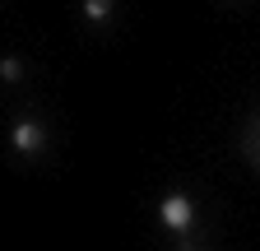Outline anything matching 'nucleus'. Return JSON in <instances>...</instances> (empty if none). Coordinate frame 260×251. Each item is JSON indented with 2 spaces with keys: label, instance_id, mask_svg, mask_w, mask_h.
Here are the masks:
<instances>
[{
  "label": "nucleus",
  "instance_id": "obj_1",
  "mask_svg": "<svg viewBox=\"0 0 260 251\" xmlns=\"http://www.w3.org/2000/svg\"><path fill=\"white\" fill-rule=\"evenodd\" d=\"M158 214H162V224H168L172 233H190V228H195V205H190V196H181V191L162 196Z\"/></svg>",
  "mask_w": 260,
  "mask_h": 251
},
{
  "label": "nucleus",
  "instance_id": "obj_2",
  "mask_svg": "<svg viewBox=\"0 0 260 251\" xmlns=\"http://www.w3.org/2000/svg\"><path fill=\"white\" fill-rule=\"evenodd\" d=\"M10 140H14V149H19V153H38V149L47 144V131H42L38 121H14Z\"/></svg>",
  "mask_w": 260,
  "mask_h": 251
},
{
  "label": "nucleus",
  "instance_id": "obj_3",
  "mask_svg": "<svg viewBox=\"0 0 260 251\" xmlns=\"http://www.w3.org/2000/svg\"><path fill=\"white\" fill-rule=\"evenodd\" d=\"M242 149H246V159H251V163L260 168V116H255V121L246 125V135H242Z\"/></svg>",
  "mask_w": 260,
  "mask_h": 251
},
{
  "label": "nucleus",
  "instance_id": "obj_4",
  "mask_svg": "<svg viewBox=\"0 0 260 251\" xmlns=\"http://www.w3.org/2000/svg\"><path fill=\"white\" fill-rule=\"evenodd\" d=\"M23 75V66H19V56H5V60H0V79H5V84H14Z\"/></svg>",
  "mask_w": 260,
  "mask_h": 251
},
{
  "label": "nucleus",
  "instance_id": "obj_5",
  "mask_svg": "<svg viewBox=\"0 0 260 251\" xmlns=\"http://www.w3.org/2000/svg\"><path fill=\"white\" fill-rule=\"evenodd\" d=\"M112 14V5H107V0H93V5H84V19H93V23H103Z\"/></svg>",
  "mask_w": 260,
  "mask_h": 251
},
{
  "label": "nucleus",
  "instance_id": "obj_6",
  "mask_svg": "<svg viewBox=\"0 0 260 251\" xmlns=\"http://www.w3.org/2000/svg\"><path fill=\"white\" fill-rule=\"evenodd\" d=\"M186 251H190V246H186Z\"/></svg>",
  "mask_w": 260,
  "mask_h": 251
}]
</instances>
